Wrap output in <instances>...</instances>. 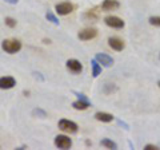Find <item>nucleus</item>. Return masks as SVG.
Here are the masks:
<instances>
[{
    "mask_svg": "<svg viewBox=\"0 0 160 150\" xmlns=\"http://www.w3.org/2000/svg\"><path fill=\"white\" fill-rule=\"evenodd\" d=\"M2 48L7 54H16L22 50V42H19L18 39H6L2 43Z\"/></svg>",
    "mask_w": 160,
    "mask_h": 150,
    "instance_id": "obj_1",
    "label": "nucleus"
},
{
    "mask_svg": "<svg viewBox=\"0 0 160 150\" xmlns=\"http://www.w3.org/2000/svg\"><path fill=\"white\" fill-rule=\"evenodd\" d=\"M59 129L66 133H76L78 131V125L69 121V119H60L59 121Z\"/></svg>",
    "mask_w": 160,
    "mask_h": 150,
    "instance_id": "obj_2",
    "label": "nucleus"
},
{
    "mask_svg": "<svg viewBox=\"0 0 160 150\" xmlns=\"http://www.w3.org/2000/svg\"><path fill=\"white\" fill-rule=\"evenodd\" d=\"M55 145L59 149H69L72 146V139L67 136H56L55 138Z\"/></svg>",
    "mask_w": 160,
    "mask_h": 150,
    "instance_id": "obj_3",
    "label": "nucleus"
},
{
    "mask_svg": "<svg viewBox=\"0 0 160 150\" xmlns=\"http://www.w3.org/2000/svg\"><path fill=\"white\" fill-rule=\"evenodd\" d=\"M96 35H98V31L95 28H86L78 34V38L80 40H91V39L96 38Z\"/></svg>",
    "mask_w": 160,
    "mask_h": 150,
    "instance_id": "obj_4",
    "label": "nucleus"
},
{
    "mask_svg": "<svg viewBox=\"0 0 160 150\" xmlns=\"http://www.w3.org/2000/svg\"><path fill=\"white\" fill-rule=\"evenodd\" d=\"M55 9L59 15H68L73 11V6L68 2H64V3H59L55 6Z\"/></svg>",
    "mask_w": 160,
    "mask_h": 150,
    "instance_id": "obj_5",
    "label": "nucleus"
},
{
    "mask_svg": "<svg viewBox=\"0 0 160 150\" xmlns=\"http://www.w3.org/2000/svg\"><path fill=\"white\" fill-rule=\"evenodd\" d=\"M104 22H106L108 27H112V28H123L124 27V22L118 16H107L104 19Z\"/></svg>",
    "mask_w": 160,
    "mask_h": 150,
    "instance_id": "obj_6",
    "label": "nucleus"
},
{
    "mask_svg": "<svg viewBox=\"0 0 160 150\" xmlns=\"http://www.w3.org/2000/svg\"><path fill=\"white\" fill-rule=\"evenodd\" d=\"M67 68L73 74H79L83 70V64L78 59H69V61H67Z\"/></svg>",
    "mask_w": 160,
    "mask_h": 150,
    "instance_id": "obj_7",
    "label": "nucleus"
},
{
    "mask_svg": "<svg viewBox=\"0 0 160 150\" xmlns=\"http://www.w3.org/2000/svg\"><path fill=\"white\" fill-rule=\"evenodd\" d=\"M15 84H16V81H15V78H12V77L0 78V88L2 90H9V88L15 87Z\"/></svg>",
    "mask_w": 160,
    "mask_h": 150,
    "instance_id": "obj_8",
    "label": "nucleus"
},
{
    "mask_svg": "<svg viewBox=\"0 0 160 150\" xmlns=\"http://www.w3.org/2000/svg\"><path fill=\"white\" fill-rule=\"evenodd\" d=\"M95 59L104 67H111L113 64V59L107 54H98L96 56H95Z\"/></svg>",
    "mask_w": 160,
    "mask_h": 150,
    "instance_id": "obj_9",
    "label": "nucleus"
},
{
    "mask_svg": "<svg viewBox=\"0 0 160 150\" xmlns=\"http://www.w3.org/2000/svg\"><path fill=\"white\" fill-rule=\"evenodd\" d=\"M108 46L112 50H115V51H122V50L126 47V44H124V42L119 38H109L108 39Z\"/></svg>",
    "mask_w": 160,
    "mask_h": 150,
    "instance_id": "obj_10",
    "label": "nucleus"
},
{
    "mask_svg": "<svg viewBox=\"0 0 160 150\" xmlns=\"http://www.w3.org/2000/svg\"><path fill=\"white\" fill-rule=\"evenodd\" d=\"M120 7V3L118 0H104L102 4V8L104 11H113V9H118Z\"/></svg>",
    "mask_w": 160,
    "mask_h": 150,
    "instance_id": "obj_11",
    "label": "nucleus"
},
{
    "mask_svg": "<svg viewBox=\"0 0 160 150\" xmlns=\"http://www.w3.org/2000/svg\"><path fill=\"white\" fill-rule=\"evenodd\" d=\"M95 118L98 119V121H102V122H111L113 119V115L109 113H103V111H98L95 114Z\"/></svg>",
    "mask_w": 160,
    "mask_h": 150,
    "instance_id": "obj_12",
    "label": "nucleus"
},
{
    "mask_svg": "<svg viewBox=\"0 0 160 150\" xmlns=\"http://www.w3.org/2000/svg\"><path fill=\"white\" fill-rule=\"evenodd\" d=\"M89 106H91V103L88 101H84V99H79V101L72 103V107L76 110H87Z\"/></svg>",
    "mask_w": 160,
    "mask_h": 150,
    "instance_id": "obj_13",
    "label": "nucleus"
},
{
    "mask_svg": "<svg viewBox=\"0 0 160 150\" xmlns=\"http://www.w3.org/2000/svg\"><path fill=\"white\" fill-rule=\"evenodd\" d=\"M91 67H92V75L93 78H98L100 74H102V64H100L96 59L91 61Z\"/></svg>",
    "mask_w": 160,
    "mask_h": 150,
    "instance_id": "obj_14",
    "label": "nucleus"
},
{
    "mask_svg": "<svg viewBox=\"0 0 160 150\" xmlns=\"http://www.w3.org/2000/svg\"><path fill=\"white\" fill-rule=\"evenodd\" d=\"M100 145L104 146V147H108V149H118L116 142H113V141H111V139H108V138L102 139V141H100Z\"/></svg>",
    "mask_w": 160,
    "mask_h": 150,
    "instance_id": "obj_15",
    "label": "nucleus"
},
{
    "mask_svg": "<svg viewBox=\"0 0 160 150\" xmlns=\"http://www.w3.org/2000/svg\"><path fill=\"white\" fill-rule=\"evenodd\" d=\"M46 18H47V20H49L51 23H53V24H56V26H59V19L55 16L52 12H47V13H46Z\"/></svg>",
    "mask_w": 160,
    "mask_h": 150,
    "instance_id": "obj_16",
    "label": "nucleus"
},
{
    "mask_svg": "<svg viewBox=\"0 0 160 150\" xmlns=\"http://www.w3.org/2000/svg\"><path fill=\"white\" fill-rule=\"evenodd\" d=\"M148 22L155 27H160V16H151L148 19Z\"/></svg>",
    "mask_w": 160,
    "mask_h": 150,
    "instance_id": "obj_17",
    "label": "nucleus"
},
{
    "mask_svg": "<svg viewBox=\"0 0 160 150\" xmlns=\"http://www.w3.org/2000/svg\"><path fill=\"white\" fill-rule=\"evenodd\" d=\"M32 114H33V115H40L42 118H46V117H47L46 111H43V110H40V109H35Z\"/></svg>",
    "mask_w": 160,
    "mask_h": 150,
    "instance_id": "obj_18",
    "label": "nucleus"
},
{
    "mask_svg": "<svg viewBox=\"0 0 160 150\" xmlns=\"http://www.w3.org/2000/svg\"><path fill=\"white\" fill-rule=\"evenodd\" d=\"M6 24L8 27H15L16 26V20H15V19H12V18H6Z\"/></svg>",
    "mask_w": 160,
    "mask_h": 150,
    "instance_id": "obj_19",
    "label": "nucleus"
},
{
    "mask_svg": "<svg viewBox=\"0 0 160 150\" xmlns=\"http://www.w3.org/2000/svg\"><path fill=\"white\" fill-rule=\"evenodd\" d=\"M159 147L158 146H155V145H146L144 146V150H158Z\"/></svg>",
    "mask_w": 160,
    "mask_h": 150,
    "instance_id": "obj_20",
    "label": "nucleus"
},
{
    "mask_svg": "<svg viewBox=\"0 0 160 150\" xmlns=\"http://www.w3.org/2000/svg\"><path fill=\"white\" fill-rule=\"evenodd\" d=\"M4 2H7V3H9V4H16L19 0H4Z\"/></svg>",
    "mask_w": 160,
    "mask_h": 150,
    "instance_id": "obj_21",
    "label": "nucleus"
},
{
    "mask_svg": "<svg viewBox=\"0 0 160 150\" xmlns=\"http://www.w3.org/2000/svg\"><path fill=\"white\" fill-rule=\"evenodd\" d=\"M158 86H159V87H160V81H159V82H158Z\"/></svg>",
    "mask_w": 160,
    "mask_h": 150,
    "instance_id": "obj_22",
    "label": "nucleus"
},
{
    "mask_svg": "<svg viewBox=\"0 0 160 150\" xmlns=\"http://www.w3.org/2000/svg\"><path fill=\"white\" fill-rule=\"evenodd\" d=\"M159 59H160V54H159Z\"/></svg>",
    "mask_w": 160,
    "mask_h": 150,
    "instance_id": "obj_23",
    "label": "nucleus"
}]
</instances>
